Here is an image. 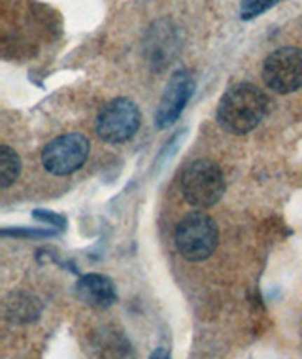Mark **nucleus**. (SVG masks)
<instances>
[{
	"mask_svg": "<svg viewBox=\"0 0 302 359\" xmlns=\"http://www.w3.org/2000/svg\"><path fill=\"white\" fill-rule=\"evenodd\" d=\"M268 97L259 87L242 81L225 91L217 106V121L231 135H247L263 121Z\"/></svg>",
	"mask_w": 302,
	"mask_h": 359,
	"instance_id": "f257e3e1",
	"label": "nucleus"
},
{
	"mask_svg": "<svg viewBox=\"0 0 302 359\" xmlns=\"http://www.w3.org/2000/svg\"><path fill=\"white\" fill-rule=\"evenodd\" d=\"M181 195L195 208H210L225 193V180L216 163L198 159L189 163L179 180Z\"/></svg>",
	"mask_w": 302,
	"mask_h": 359,
	"instance_id": "f03ea898",
	"label": "nucleus"
},
{
	"mask_svg": "<svg viewBox=\"0 0 302 359\" xmlns=\"http://www.w3.org/2000/svg\"><path fill=\"white\" fill-rule=\"evenodd\" d=\"M176 248L185 259H208L217 248L219 233L216 222L203 212H191L176 227Z\"/></svg>",
	"mask_w": 302,
	"mask_h": 359,
	"instance_id": "7ed1b4c3",
	"label": "nucleus"
},
{
	"mask_svg": "<svg viewBox=\"0 0 302 359\" xmlns=\"http://www.w3.org/2000/svg\"><path fill=\"white\" fill-rule=\"evenodd\" d=\"M140 110L130 99H114L100 110L97 135L108 144H123L140 129Z\"/></svg>",
	"mask_w": 302,
	"mask_h": 359,
	"instance_id": "20e7f679",
	"label": "nucleus"
},
{
	"mask_svg": "<svg viewBox=\"0 0 302 359\" xmlns=\"http://www.w3.org/2000/svg\"><path fill=\"white\" fill-rule=\"evenodd\" d=\"M87 155L89 140L80 133H67L43 148L42 165L53 176H68L83 167Z\"/></svg>",
	"mask_w": 302,
	"mask_h": 359,
	"instance_id": "39448f33",
	"label": "nucleus"
},
{
	"mask_svg": "<svg viewBox=\"0 0 302 359\" xmlns=\"http://www.w3.org/2000/svg\"><path fill=\"white\" fill-rule=\"evenodd\" d=\"M263 80L274 93L287 95L302 87V50L280 48L266 57Z\"/></svg>",
	"mask_w": 302,
	"mask_h": 359,
	"instance_id": "423d86ee",
	"label": "nucleus"
},
{
	"mask_svg": "<svg viewBox=\"0 0 302 359\" xmlns=\"http://www.w3.org/2000/svg\"><path fill=\"white\" fill-rule=\"evenodd\" d=\"M193 91H195V80L185 70H179L168 80L165 93L160 97L159 110H157V116H155L159 129H167L179 118L185 104L191 99Z\"/></svg>",
	"mask_w": 302,
	"mask_h": 359,
	"instance_id": "0eeeda50",
	"label": "nucleus"
},
{
	"mask_svg": "<svg viewBox=\"0 0 302 359\" xmlns=\"http://www.w3.org/2000/svg\"><path fill=\"white\" fill-rule=\"evenodd\" d=\"M76 295L91 309H108L116 301V287L108 276L85 274L76 284Z\"/></svg>",
	"mask_w": 302,
	"mask_h": 359,
	"instance_id": "6e6552de",
	"label": "nucleus"
},
{
	"mask_svg": "<svg viewBox=\"0 0 302 359\" xmlns=\"http://www.w3.org/2000/svg\"><path fill=\"white\" fill-rule=\"evenodd\" d=\"M19 172H21V159L15 154V149L10 146H2L0 148V187L8 189L19 178Z\"/></svg>",
	"mask_w": 302,
	"mask_h": 359,
	"instance_id": "1a4fd4ad",
	"label": "nucleus"
},
{
	"mask_svg": "<svg viewBox=\"0 0 302 359\" xmlns=\"http://www.w3.org/2000/svg\"><path fill=\"white\" fill-rule=\"evenodd\" d=\"M277 2L280 0H242L240 18L244 21H252V19L263 15L272 6H276Z\"/></svg>",
	"mask_w": 302,
	"mask_h": 359,
	"instance_id": "9d476101",
	"label": "nucleus"
},
{
	"mask_svg": "<svg viewBox=\"0 0 302 359\" xmlns=\"http://www.w3.org/2000/svg\"><path fill=\"white\" fill-rule=\"evenodd\" d=\"M149 359H170V353H168L165 348H157V350L151 353V358Z\"/></svg>",
	"mask_w": 302,
	"mask_h": 359,
	"instance_id": "9b49d317",
	"label": "nucleus"
}]
</instances>
